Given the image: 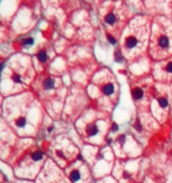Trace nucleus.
<instances>
[{"mask_svg":"<svg viewBox=\"0 0 172 183\" xmlns=\"http://www.w3.org/2000/svg\"><path fill=\"white\" fill-rule=\"evenodd\" d=\"M166 70H167L168 73H172V62H169L168 64H167Z\"/></svg>","mask_w":172,"mask_h":183,"instance_id":"a211bd4d","label":"nucleus"},{"mask_svg":"<svg viewBox=\"0 0 172 183\" xmlns=\"http://www.w3.org/2000/svg\"><path fill=\"white\" fill-rule=\"evenodd\" d=\"M70 177H71V180L75 182V181H77V180L80 179V174H79L78 170H73L72 172H71Z\"/></svg>","mask_w":172,"mask_h":183,"instance_id":"1a4fd4ad","label":"nucleus"},{"mask_svg":"<svg viewBox=\"0 0 172 183\" xmlns=\"http://www.w3.org/2000/svg\"><path fill=\"white\" fill-rule=\"evenodd\" d=\"M157 101H158V104H159L160 108H167V105H168V101H167V99L164 97L158 98Z\"/></svg>","mask_w":172,"mask_h":183,"instance_id":"ddd939ff","label":"nucleus"},{"mask_svg":"<svg viewBox=\"0 0 172 183\" xmlns=\"http://www.w3.org/2000/svg\"><path fill=\"white\" fill-rule=\"evenodd\" d=\"M56 154H57V156H58V157H61V158H64V156H63V154H62V152H61V150H56Z\"/></svg>","mask_w":172,"mask_h":183,"instance_id":"412c9836","label":"nucleus"},{"mask_svg":"<svg viewBox=\"0 0 172 183\" xmlns=\"http://www.w3.org/2000/svg\"><path fill=\"white\" fill-rule=\"evenodd\" d=\"M157 48L158 50H168L169 48V39L167 36H165V35H161V36H159L157 38Z\"/></svg>","mask_w":172,"mask_h":183,"instance_id":"f257e3e1","label":"nucleus"},{"mask_svg":"<svg viewBox=\"0 0 172 183\" xmlns=\"http://www.w3.org/2000/svg\"><path fill=\"white\" fill-rule=\"evenodd\" d=\"M134 128H135L136 130H137L138 132H140V130H141V128H141V125H140V122H139L138 120H136V122L134 123Z\"/></svg>","mask_w":172,"mask_h":183,"instance_id":"dca6fc26","label":"nucleus"},{"mask_svg":"<svg viewBox=\"0 0 172 183\" xmlns=\"http://www.w3.org/2000/svg\"><path fill=\"white\" fill-rule=\"evenodd\" d=\"M136 44H137V39L134 36H129V37L126 38L125 46L127 48H133L134 46H136Z\"/></svg>","mask_w":172,"mask_h":183,"instance_id":"f03ea898","label":"nucleus"},{"mask_svg":"<svg viewBox=\"0 0 172 183\" xmlns=\"http://www.w3.org/2000/svg\"><path fill=\"white\" fill-rule=\"evenodd\" d=\"M12 79H13L14 82H16V83H20V82H21V77H20V75H18L16 73L12 75Z\"/></svg>","mask_w":172,"mask_h":183,"instance_id":"2eb2a0df","label":"nucleus"},{"mask_svg":"<svg viewBox=\"0 0 172 183\" xmlns=\"http://www.w3.org/2000/svg\"><path fill=\"white\" fill-rule=\"evenodd\" d=\"M111 130H112V132H116L118 130V125L115 123V122H113L112 123V128H111Z\"/></svg>","mask_w":172,"mask_h":183,"instance_id":"aec40b11","label":"nucleus"},{"mask_svg":"<svg viewBox=\"0 0 172 183\" xmlns=\"http://www.w3.org/2000/svg\"><path fill=\"white\" fill-rule=\"evenodd\" d=\"M53 128H53V126H50V128H48V132H50V133H51V132L53 130Z\"/></svg>","mask_w":172,"mask_h":183,"instance_id":"5701e85b","label":"nucleus"},{"mask_svg":"<svg viewBox=\"0 0 172 183\" xmlns=\"http://www.w3.org/2000/svg\"><path fill=\"white\" fill-rule=\"evenodd\" d=\"M107 142H108V144H111V143H112V139H108Z\"/></svg>","mask_w":172,"mask_h":183,"instance_id":"b1692460","label":"nucleus"},{"mask_svg":"<svg viewBox=\"0 0 172 183\" xmlns=\"http://www.w3.org/2000/svg\"><path fill=\"white\" fill-rule=\"evenodd\" d=\"M33 42H34L33 38H27V39L23 40L21 44H22V46H29V45H32Z\"/></svg>","mask_w":172,"mask_h":183,"instance_id":"4468645a","label":"nucleus"},{"mask_svg":"<svg viewBox=\"0 0 172 183\" xmlns=\"http://www.w3.org/2000/svg\"><path fill=\"white\" fill-rule=\"evenodd\" d=\"M97 133H98V128L95 124H90L87 126V134L89 136H91V137L95 136Z\"/></svg>","mask_w":172,"mask_h":183,"instance_id":"7ed1b4c3","label":"nucleus"},{"mask_svg":"<svg viewBox=\"0 0 172 183\" xmlns=\"http://www.w3.org/2000/svg\"><path fill=\"white\" fill-rule=\"evenodd\" d=\"M42 152H33L32 154V159L34 160V161H39V160H41V158H42Z\"/></svg>","mask_w":172,"mask_h":183,"instance_id":"9d476101","label":"nucleus"},{"mask_svg":"<svg viewBox=\"0 0 172 183\" xmlns=\"http://www.w3.org/2000/svg\"><path fill=\"white\" fill-rule=\"evenodd\" d=\"M26 124H27V119L24 117H21V118L17 119V121H16V125L18 128H24Z\"/></svg>","mask_w":172,"mask_h":183,"instance_id":"9b49d317","label":"nucleus"},{"mask_svg":"<svg viewBox=\"0 0 172 183\" xmlns=\"http://www.w3.org/2000/svg\"><path fill=\"white\" fill-rule=\"evenodd\" d=\"M125 140H126L125 135H120V136L118 137V139H117V141H118V142H120V143H124Z\"/></svg>","mask_w":172,"mask_h":183,"instance_id":"6ab92c4d","label":"nucleus"},{"mask_svg":"<svg viewBox=\"0 0 172 183\" xmlns=\"http://www.w3.org/2000/svg\"><path fill=\"white\" fill-rule=\"evenodd\" d=\"M114 92V88H113V85L112 84H106V85H104V88H103V93L105 94V95H111Z\"/></svg>","mask_w":172,"mask_h":183,"instance_id":"20e7f679","label":"nucleus"},{"mask_svg":"<svg viewBox=\"0 0 172 183\" xmlns=\"http://www.w3.org/2000/svg\"><path fill=\"white\" fill-rule=\"evenodd\" d=\"M54 84H55V82H54L53 79H51V78L45 79L44 82H43V88H44L45 90H50V88H54Z\"/></svg>","mask_w":172,"mask_h":183,"instance_id":"423d86ee","label":"nucleus"},{"mask_svg":"<svg viewBox=\"0 0 172 183\" xmlns=\"http://www.w3.org/2000/svg\"><path fill=\"white\" fill-rule=\"evenodd\" d=\"M108 40H109V42H110L111 44H116V40H115V38L112 37L111 35H108Z\"/></svg>","mask_w":172,"mask_h":183,"instance_id":"f3484780","label":"nucleus"},{"mask_svg":"<svg viewBox=\"0 0 172 183\" xmlns=\"http://www.w3.org/2000/svg\"><path fill=\"white\" fill-rule=\"evenodd\" d=\"M37 58L40 62H45L48 59V55L45 53V50H40V52L37 54Z\"/></svg>","mask_w":172,"mask_h":183,"instance_id":"6e6552de","label":"nucleus"},{"mask_svg":"<svg viewBox=\"0 0 172 183\" xmlns=\"http://www.w3.org/2000/svg\"><path fill=\"white\" fill-rule=\"evenodd\" d=\"M115 20H116V18L114 16V14H112V13H109L107 16L105 17V21L108 24H113L115 22Z\"/></svg>","mask_w":172,"mask_h":183,"instance_id":"0eeeda50","label":"nucleus"},{"mask_svg":"<svg viewBox=\"0 0 172 183\" xmlns=\"http://www.w3.org/2000/svg\"><path fill=\"white\" fill-rule=\"evenodd\" d=\"M132 96H133L134 99H140L144 96V92H143V90H140L138 88H134L132 90Z\"/></svg>","mask_w":172,"mask_h":183,"instance_id":"39448f33","label":"nucleus"},{"mask_svg":"<svg viewBox=\"0 0 172 183\" xmlns=\"http://www.w3.org/2000/svg\"><path fill=\"white\" fill-rule=\"evenodd\" d=\"M114 60L116 61V62H123V55H121V53L119 52V50H116L115 54H114Z\"/></svg>","mask_w":172,"mask_h":183,"instance_id":"f8f14e48","label":"nucleus"},{"mask_svg":"<svg viewBox=\"0 0 172 183\" xmlns=\"http://www.w3.org/2000/svg\"><path fill=\"white\" fill-rule=\"evenodd\" d=\"M124 177H125V178H129V177H130V175L128 174L127 172H124Z\"/></svg>","mask_w":172,"mask_h":183,"instance_id":"4be33fe9","label":"nucleus"}]
</instances>
